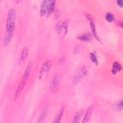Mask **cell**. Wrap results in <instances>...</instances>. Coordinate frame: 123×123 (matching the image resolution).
<instances>
[{
    "label": "cell",
    "mask_w": 123,
    "mask_h": 123,
    "mask_svg": "<svg viewBox=\"0 0 123 123\" xmlns=\"http://www.w3.org/2000/svg\"><path fill=\"white\" fill-rule=\"evenodd\" d=\"M32 66H33V63L32 62L30 61L27 64V66H26V67L25 68V71L23 74L22 79L27 81V80L28 79L29 74H30L31 71V69L32 68Z\"/></svg>",
    "instance_id": "obj_9"
},
{
    "label": "cell",
    "mask_w": 123,
    "mask_h": 123,
    "mask_svg": "<svg viewBox=\"0 0 123 123\" xmlns=\"http://www.w3.org/2000/svg\"><path fill=\"white\" fill-rule=\"evenodd\" d=\"M123 100H121L119 101H118L117 103H116V104L114 105V108H115V109L118 111H120L121 110H122L123 109Z\"/></svg>",
    "instance_id": "obj_21"
},
{
    "label": "cell",
    "mask_w": 123,
    "mask_h": 123,
    "mask_svg": "<svg viewBox=\"0 0 123 123\" xmlns=\"http://www.w3.org/2000/svg\"><path fill=\"white\" fill-rule=\"evenodd\" d=\"M79 51V47L78 46H76L74 48V49L73 50V52L74 54H77V53H78Z\"/></svg>",
    "instance_id": "obj_24"
},
{
    "label": "cell",
    "mask_w": 123,
    "mask_h": 123,
    "mask_svg": "<svg viewBox=\"0 0 123 123\" xmlns=\"http://www.w3.org/2000/svg\"><path fill=\"white\" fill-rule=\"evenodd\" d=\"M51 65H52V63L50 60L48 59L44 62L39 72V79H42V78L44 76H45V75L48 73V72L49 71V69L51 68Z\"/></svg>",
    "instance_id": "obj_4"
},
{
    "label": "cell",
    "mask_w": 123,
    "mask_h": 123,
    "mask_svg": "<svg viewBox=\"0 0 123 123\" xmlns=\"http://www.w3.org/2000/svg\"><path fill=\"white\" fill-rule=\"evenodd\" d=\"M13 36V33H6L4 38V45L5 46L8 45L11 41Z\"/></svg>",
    "instance_id": "obj_16"
},
{
    "label": "cell",
    "mask_w": 123,
    "mask_h": 123,
    "mask_svg": "<svg viewBox=\"0 0 123 123\" xmlns=\"http://www.w3.org/2000/svg\"><path fill=\"white\" fill-rule=\"evenodd\" d=\"M64 107H63L61 109L59 113L57 114V115L56 116V117L53 120V123H60L61 122V120L62 118V117L63 113H64Z\"/></svg>",
    "instance_id": "obj_17"
},
{
    "label": "cell",
    "mask_w": 123,
    "mask_h": 123,
    "mask_svg": "<svg viewBox=\"0 0 123 123\" xmlns=\"http://www.w3.org/2000/svg\"><path fill=\"white\" fill-rule=\"evenodd\" d=\"M122 69V67L121 64L117 62H114L112 64V68L111 71V74L113 75L116 74L117 72L121 71Z\"/></svg>",
    "instance_id": "obj_13"
},
{
    "label": "cell",
    "mask_w": 123,
    "mask_h": 123,
    "mask_svg": "<svg viewBox=\"0 0 123 123\" xmlns=\"http://www.w3.org/2000/svg\"><path fill=\"white\" fill-rule=\"evenodd\" d=\"M61 77L59 74H56L53 77L49 86V89L53 93H55L58 90Z\"/></svg>",
    "instance_id": "obj_2"
},
{
    "label": "cell",
    "mask_w": 123,
    "mask_h": 123,
    "mask_svg": "<svg viewBox=\"0 0 123 123\" xmlns=\"http://www.w3.org/2000/svg\"><path fill=\"white\" fill-rule=\"evenodd\" d=\"M69 24V20L67 19H65L62 23L61 25V30L60 33L62 34L63 35H65L67 32L68 26Z\"/></svg>",
    "instance_id": "obj_14"
},
{
    "label": "cell",
    "mask_w": 123,
    "mask_h": 123,
    "mask_svg": "<svg viewBox=\"0 0 123 123\" xmlns=\"http://www.w3.org/2000/svg\"><path fill=\"white\" fill-rule=\"evenodd\" d=\"M105 19L107 22L111 23L114 20V15L111 12H107L105 15Z\"/></svg>",
    "instance_id": "obj_20"
},
{
    "label": "cell",
    "mask_w": 123,
    "mask_h": 123,
    "mask_svg": "<svg viewBox=\"0 0 123 123\" xmlns=\"http://www.w3.org/2000/svg\"><path fill=\"white\" fill-rule=\"evenodd\" d=\"M61 12H60V11L58 9H57L55 11L54 13V17L55 18V19H57L59 17L60 15Z\"/></svg>",
    "instance_id": "obj_23"
},
{
    "label": "cell",
    "mask_w": 123,
    "mask_h": 123,
    "mask_svg": "<svg viewBox=\"0 0 123 123\" xmlns=\"http://www.w3.org/2000/svg\"><path fill=\"white\" fill-rule=\"evenodd\" d=\"M64 62H65V59H64V57H61V58H60V59L59 60V62L60 63H61V64H62V63H63Z\"/></svg>",
    "instance_id": "obj_26"
},
{
    "label": "cell",
    "mask_w": 123,
    "mask_h": 123,
    "mask_svg": "<svg viewBox=\"0 0 123 123\" xmlns=\"http://www.w3.org/2000/svg\"><path fill=\"white\" fill-rule=\"evenodd\" d=\"M55 0H51V2L49 4V5L47 11V12L46 13L47 16H49L53 12L55 6Z\"/></svg>",
    "instance_id": "obj_19"
},
{
    "label": "cell",
    "mask_w": 123,
    "mask_h": 123,
    "mask_svg": "<svg viewBox=\"0 0 123 123\" xmlns=\"http://www.w3.org/2000/svg\"><path fill=\"white\" fill-rule=\"evenodd\" d=\"M61 25H62V23H59L56 25V27H55L56 31L58 34L60 33L61 30Z\"/></svg>",
    "instance_id": "obj_22"
},
{
    "label": "cell",
    "mask_w": 123,
    "mask_h": 123,
    "mask_svg": "<svg viewBox=\"0 0 123 123\" xmlns=\"http://www.w3.org/2000/svg\"><path fill=\"white\" fill-rule=\"evenodd\" d=\"M93 107L92 106L89 107L87 109L85 115V116L82 120V123H86L89 121V120H90V118L91 116V115H92V113L93 112Z\"/></svg>",
    "instance_id": "obj_11"
},
{
    "label": "cell",
    "mask_w": 123,
    "mask_h": 123,
    "mask_svg": "<svg viewBox=\"0 0 123 123\" xmlns=\"http://www.w3.org/2000/svg\"><path fill=\"white\" fill-rule=\"evenodd\" d=\"M85 15L86 19L87 20V21L89 22L90 29H91V30L92 31L93 37L98 41H100V39H99V37H98V33L97 32L96 25H95V23H94V21L93 20V18L88 13H85Z\"/></svg>",
    "instance_id": "obj_3"
},
{
    "label": "cell",
    "mask_w": 123,
    "mask_h": 123,
    "mask_svg": "<svg viewBox=\"0 0 123 123\" xmlns=\"http://www.w3.org/2000/svg\"><path fill=\"white\" fill-rule=\"evenodd\" d=\"M51 0H43L40 7V15L41 17L44 16V15L47 13V11L49 5Z\"/></svg>",
    "instance_id": "obj_7"
},
{
    "label": "cell",
    "mask_w": 123,
    "mask_h": 123,
    "mask_svg": "<svg viewBox=\"0 0 123 123\" xmlns=\"http://www.w3.org/2000/svg\"><path fill=\"white\" fill-rule=\"evenodd\" d=\"M49 105H50L49 103H47L46 104V105L44 107L39 118H38L37 123H42L44 121V120H45V119L46 117L47 114L48 113V111H49Z\"/></svg>",
    "instance_id": "obj_8"
},
{
    "label": "cell",
    "mask_w": 123,
    "mask_h": 123,
    "mask_svg": "<svg viewBox=\"0 0 123 123\" xmlns=\"http://www.w3.org/2000/svg\"><path fill=\"white\" fill-rule=\"evenodd\" d=\"M89 58L91 61L96 65L98 64V60L97 53L96 51H94L90 53Z\"/></svg>",
    "instance_id": "obj_15"
},
{
    "label": "cell",
    "mask_w": 123,
    "mask_h": 123,
    "mask_svg": "<svg viewBox=\"0 0 123 123\" xmlns=\"http://www.w3.org/2000/svg\"><path fill=\"white\" fill-rule=\"evenodd\" d=\"M116 2H117V5L119 7H120V8L123 7V0H117Z\"/></svg>",
    "instance_id": "obj_25"
},
{
    "label": "cell",
    "mask_w": 123,
    "mask_h": 123,
    "mask_svg": "<svg viewBox=\"0 0 123 123\" xmlns=\"http://www.w3.org/2000/svg\"><path fill=\"white\" fill-rule=\"evenodd\" d=\"M83 110H81L79 111H78L75 114L74 117V120L73 121V123H78L80 122V120L83 115Z\"/></svg>",
    "instance_id": "obj_18"
},
{
    "label": "cell",
    "mask_w": 123,
    "mask_h": 123,
    "mask_svg": "<svg viewBox=\"0 0 123 123\" xmlns=\"http://www.w3.org/2000/svg\"><path fill=\"white\" fill-rule=\"evenodd\" d=\"M87 71L86 68L85 66H83L80 69L79 72L74 76L72 81L73 85H75L78 84L82 80L83 77L87 74Z\"/></svg>",
    "instance_id": "obj_5"
},
{
    "label": "cell",
    "mask_w": 123,
    "mask_h": 123,
    "mask_svg": "<svg viewBox=\"0 0 123 123\" xmlns=\"http://www.w3.org/2000/svg\"><path fill=\"white\" fill-rule=\"evenodd\" d=\"M77 39L83 42H89L92 40V36L89 33H85L81 35L78 36L77 37Z\"/></svg>",
    "instance_id": "obj_12"
},
{
    "label": "cell",
    "mask_w": 123,
    "mask_h": 123,
    "mask_svg": "<svg viewBox=\"0 0 123 123\" xmlns=\"http://www.w3.org/2000/svg\"><path fill=\"white\" fill-rule=\"evenodd\" d=\"M16 13L13 9H11L8 11L6 23V33H13L15 28Z\"/></svg>",
    "instance_id": "obj_1"
},
{
    "label": "cell",
    "mask_w": 123,
    "mask_h": 123,
    "mask_svg": "<svg viewBox=\"0 0 123 123\" xmlns=\"http://www.w3.org/2000/svg\"><path fill=\"white\" fill-rule=\"evenodd\" d=\"M118 25L121 27V28H123V22L122 21H119L118 22Z\"/></svg>",
    "instance_id": "obj_27"
},
{
    "label": "cell",
    "mask_w": 123,
    "mask_h": 123,
    "mask_svg": "<svg viewBox=\"0 0 123 123\" xmlns=\"http://www.w3.org/2000/svg\"><path fill=\"white\" fill-rule=\"evenodd\" d=\"M26 82H27V81H25L22 79H21L20 83L19 84V85L17 86V89L15 91V93L14 97H13V100L14 101L16 100V99L19 98L22 90L24 89L25 86Z\"/></svg>",
    "instance_id": "obj_6"
},
{
    "label": "cell",
    "mask_w": 123,
    "mask_h": 123,
    "mask_svg": "<svg viewBox=\"0 0 123 123\" xmlns=\"http://www.w3.org/2000/svg\"><path fill=\"white\" fill-rule=\"evenodd\" d=\"M28 53V52L27 48L26 47L24 48L22 50L21 55L19 59V61H18L19 64L21 65L25 62V60L27 57Z\"/></svg>",
    "instance_id": "obj_10"
}]
</instances>
